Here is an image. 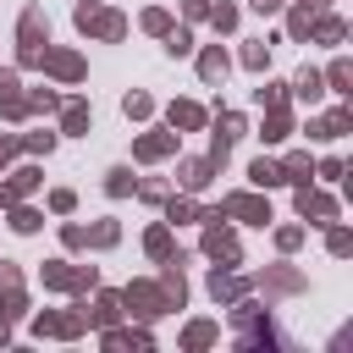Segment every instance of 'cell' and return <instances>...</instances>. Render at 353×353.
<instances>
[{"mask_svg": "<svg viewBox=\"0 0 353 353\" xmlns=\"http://www.w3.org/2000/svg\"><path fill=\"white\" fill-rule=\"evenodd\" d=\"M17 44H22V66H39V61H44L50 22H44V11H39V6H28V11H22V22H17Z\"/></svg>", "mask_w": 353, "mask_h": 353, "instance_id": "1", "label": "cell"}, {"mask_svg": "<svg viewBox=\"0 0 353 353\" xmlns=\"http://www.w3.org/2000/svg\"><path fill=\"white\" fill-rule=\"evenodd\" d=\"M77 28L83 33H99V39H121L127 33V22L116 11H99V6H77Z\"/></svg>", "mask_w": 353, "mask_h": 353, "instance_id": "2", "label": "cell"}, {"mask_svg": "<svg viewBox=\"0 0 353 353\" xmlns=\"http://www.w3.org/2000/svg\"><path fill=\"white\" fill-rule=\"evenodd\" d=\"M298 215L314 221V226H325V221H336V199H325L314 188H298Z\"/></svg>", "mask_w": 353, "mask_h": 353, "instance_id": "3", "label": "cell"}, {"mask_svg": "<svg viewBox=\"0 0 353 353\" xmlns=\"http://www.w3.org/2000/svg\"><path fill=\"white\" fill-rule=\"evenodd\" d=\"M221 210H226V215H237V221H254V226H265V221H270V204H265V199H254V193H232Z\"/></svg>", "mask_w": 353, "mask_h": 353, "instance_id": "4", "label": "cell"}, {"mask_svg": "<svg viewBox=\"0 0 353 353\" xmlns=\"http://www.w3.org/2000/svg\"><path fill=\"white\" fill-rule=\"evenodd\" d=\"M127 303H138V314H149V320L171 309V303H165V292H160V287H149V281H132V287H127Z\"/></svg>", "mask_w": 353, "mask_h": 353, "instance_id": "5", "label": "cell"}, {"mask_svg": "<svg viewBox=\"0 0 353 353\" xmlns=\"http://www.w3.org/2000/svg\"><path fill=\"white\" fill-rule=\"evenodd\" d=\"M39 66H50L61 83H77V77H83V61H77L72 50H44V61H39Z\"/></svg>", "mask_w": 353, "mask_h": 353, "instance_id": "6", "label": "cell"}, {"mask_svg": "<svg viewBox=\"0 0 353 353\" xmlns=\"http://www.w3.org/2000/svg\"><path fill=\"white\" fill-rule=\"evenodd\" d=\"M171 149H176V132H143V138L132 143V154H138V160H165Z\"/></svg>", "mask_w": 353, "mask_h": 353, "instance_id": "7", "label": "cell"}, {"mask_svg": "<svg viewBox=\"0 0 353 353\" xmlns=\"http://www.w3.org/2000/svg\"><path fill=\"white\" fill-rule=\"evenodd\" d=\"M210 176H215V160H182V165H176V182H182L188 193L210 188Z\"/></svg>", "mask_w": 353, "mask_h": 353, "instance_id": "8", "label": "cell"}, {"mask_svg": "<svg viewBox=\"0 0 353 353\" xmlns=\"http://www.w3.org/2000/svg\"><path fill=\"white\" fill-rule=\"evenodd\" d=\"M204 254H210V259H226V265H237V237H232L226 226H210V232H204Z\"/></svg>", "mask_w": 353, "mask_h": 353, "instance_id": "9", "label": "cell"}, {"mask_svg": "<svg viewBox=\"0 0 353 353\" xmlns=\"http://www.w3.org/2000/svg\"><path fill=\"white\" fill-rule=\"evenodd\" d=\"M39 188V165H22V171H11V182L0 188V204H17L22 193H33Z\"/></svg>", "mask_w": 353, "mask_h": 353, "instance_id": "10", "label": "cell"}, {"mask_svg": "<svg viewBox=\"0 0 353 353\" xmlns=\"http://www.w3.org/2000/svg\"><path fill=\"white\" fill-rule=\"evenodd\" d=\"M309 39H320V44H342V39H347V22H342V17H314V22H309Z\"/></svg>", "mask_w": 353, "mask_h": 353, "instance_id": "11", "label": "cell"}, {"mask_svg": "<svg viewBox=\"0 0 353 353\" xmlns=\"http://www.w3.org/2000/svg\"><path fill=\"white\" fill-rule=\"evenodd\" d=\"M226 66H232V61H226V50H221V44H210V50L199 55V77H204V83H221V77H226Z\"/></svg>", "mask_w": 353, "mask_h": 353, "instance_id": "12", "label": "cell"}, {"mask_svg": "<svg viewBox=\"0 0 353 353\" xmlns=\"http://www.w3.org/2000/svg\"><path fill=\"white\" fill-rule=\"evenodd\" d=\"M292 94H298V99H309V105H320V94H325V77H320V72H309V66H303V72H298V77H292Z\"/></svg>", "mask_w": 353, "mask_h": 353, "instance_id": "13", "label": "cell"}, {"mask_svg": "<svg viewBox=\"0 0 353 353\" xmlns=\"http://www.w3.org/2000/svg\"><path fill=\"white\" fill-rule=\"evenodd\" d=\"M165 116H171V127H188V132H193V127H204V110H199L193 99H176Z\"/></svg>", "mask_w": 353, "mask_h": 353, "instance_id": "14", "label": "cell"}, {"mask_svg": "<svg viewBox=\"0 0 353 353\" xmlns=\"http://www.w3.org/2000/svg\"><path fill=\"white\" fill-rule=\"evenodd\" d=\"M248 182H254V188H281L287 176H281L276 160H254V165H248Z\"/></svg>", "mask_w": 353, "mask_h": 353, "instance_id": "15", "label": "cell"}, {"mask_svg": "<svg viewBox=\"0 0 353 353\" xmlns=\"http://www.w3.org/2000/svg\"><path fill=\"white\" fill-rule=\"evenodd\" d=\"M105 193H110V199H127V193H138L132 171H127V165H110V171H105Z\"/></svg>", "mask_w": 353, "mask_h": 353, "instance_id": "16", "label": "cell"}, {"mask_svg": "<svg viewBox=\"0 0 353 353\" xmlns=\"http://www.w3.org/2000/svg\"><path fill=\"white\" fill-rule=\"evenodd\" d=\"M347 127H353V110H347V105H336L331 116H320V138H342Z\"/></svg>", "mask_w": 353, "mask_h": 353, "instance_id": "17", "label": "cell"}, {"mask_svg": "<svg viewBox=\"0 0 353 353\" xmlns=\"http://www.w3.org/2000/svg\"><path fill=\"white\" fill-rule=\"evenodd\" d=\"M243 66H248V72H265V66H270V39L248 44V50H243Z\"/></svg>", "mask_w": 353, "mask_h": 353, "instance_id": "18", "label": "cell"}, {"mask_svg": "<svg viewBox=\"0 0 353 353\" xmlns=\"http://www.w3.org/2000/svg\"><path fill=\"white\" fill-rule=\"evenodd\" d=\"M61 127H66V132H88V105H83V99H72V105H66V116H61Z\"/></svg>", "mask_w": 353, "mask_h": 353, "instance_id": "19", "label": "cell"}, {"mask_svg": "<svg viewBox=\"0 0 353 353\" xmlns=\"http://www.w3.org/2000/svg\"><path fill=\"white\" fill-rule=\"evenodd\" d=\"M287 132H292V121H287V116H281V110H270V121H265V127H259V138H265V143H281V138H287Z\"/></svg>", "mask_w": 353, "mask_h": 353, "instance_id": "20", "label": "cell"}, {"mask_svg": "<svg viewBox=\"0 0 353 353\" xmlns=\"http://www.w3.org/2000/svg\"><path fill=\"white\" fill-rule=\"evenodd\" d=\"M325 83H331V94H347V83H353V66H347V61H331Z\"/></svg>", "mask_w": 353, "mask_h": 353, "instance_id": "21", "label": "cell"}, {"mask_svg": "<svg viewBox=\"0 0 353 353\" xmlns=\"http://www.w3.org/2000/svg\"><path fill=\"white\" fill-rule=\"evenodd\" d=\"M281 176L287 182H309V154H287L281 160Z\"/></svg>", "mask_w": 353, "mask_h": 353, "instance_id": "22", "label": "cell"}, {"mask_svg": "<svg viewBox=\"0 0 353 353\" xmlns=\"http://www.w3.org/2000/svg\"><path fill=\"white\" fill-rule=\"evenodd\" d=\"M265 287H270V292H298L303 281H298V270H270V276H265Z\"/></svg>", "mask_w": 353, "mask_h": 353, "instance_id": "23", "label": "cell"}, {"mask_svg": "<svg viewBox=\"0 0 353 353\" xmlns=\"http://www.w3.org/2000/svg\"><path fill=\"white\" fill-rule=\"evenodd\" d=\"M143 33H160V39H165V33H171V17H165L160 6H149V11H143Z\"/></svg>", "mask_w": 353, "mask_h": 353, "instance_id": "24", "label": "cell"}, {"mask_svg": "<svg viewBox=\"0 0 353 353\" xmlns=\"http://www.w3.org/2000/svg\"><path fill=\"white\" fill-rule=\"evenodd\" d=\"M254 99H259L265 110H281V105H287V88H281V83H265V88H259Z\"/></svg>", "mask_w": 353, "mask_h": 353, "instance_id": "25", "label": "cell"}, {"mask_svg": "<svg viewBox=\"0 0 353 353\" xmlns=\"http://www.w3.org/2000/svg\"><path fill=\"white\" fill-rule=\"evenodd\" d=\"M121 110H127L132 121H143V116L154 110V99H149V94H127V99H121Z\"/></svg>", "mask_w": 353, "mask_h": 353, "instance_id": "26", "label": "cell"}, {"mask_svg": "<svg viewBox=\"0 0 353 353\" xmlns=\"http://www.w3.org/2000/svg\"><path fill=\"white\" fill-rule=\"evenodd\" d=\"M237 132H243V116H237V110H221V121H215V138H226V143H232Z\"/></svg>", "mask_w": 353, "mask_h": 353, "instance_id": "27", "label": "cell"}, {"mask_svg": "<svg viewBox=\"0 0 353 353\" xmlns=\"http://www.w3.org/2000/svg\"><path fill=\"white\" fill-rule=\"evenodd\" d=\"M210 292H215V298H237V292H243V281H232L226 270H215V276H210Z\"/></svg>", "mask_w": 353, "mask_h": 353, "instance_id": "28", "label": "cell"}, {"mask_svg": "<svg viewBox=\"0 0 353 353\" xmlns=\"http://www.w3.org/2000/svg\"><path fill=\"white\" fill-rule=\"evenodd\" d=\"M210 22H215L221 33H232V28H237V6H210Z\"/></svg>", "mask_w": 353, "mask_h": 353, "instance_id": "29", "label": "cell"}, {"mask_svg": "<svg viewBox=\"0 0 353 353\" xmlns=\"http://www.w3.org/2000/svg\"><path fill=\"white\" fill-rule=\"evenodd\" d=\"M165 50H171V55H188V50H193V33H188V28H171V33H165Z\"/></svg>", "mask_w": 353, "mask_h": 353, "instance_id": "30", "label": "cell"}, {"mask_svg": "<svg viewBox=\"0 0 353 353\" xmlns=\"http://www.w3.org/2000/svg\"><path fill=\"white\" fill-rule=\"evenodd\" d=\"M143 248H149V254H171V232H165V226H149Z\"/></svg>", "mask_w": 353, "mask_h": 353, "instance_id": "31", "label": "cell"}, {"mask_svg": "<svg viewBox=\"0 0 353 353\" xmlns=\"http://www.w3.org/2000/svg\"><path fill=\"white\" fill-rule=\"evenodd\" d=\"M188 347H204V342H215V325L210 320H199V325H188V336H182Z\"/></svg>", "mask_w": 353, "mask_h": 353, "instance_id": "32", "label": "cell"}, {"mask_svg": "<svg viewBox=\"0 0 353 353\" xmlns=\"http://www.w3.org/2000/svg\"><path fill=\"white\" fill-rule=\"evenodd\" d=\"M309 22H314V11H303V6H298V11L287 17V28H292V39H309Z\"/></svg>", "mask_w": 353, "mask_h": 353, "instance_id": "33", "label": "cell"}, {"mask_svg": "<svg viewBox=\"0 0 353 353\" xmlns=\"http://www.w3.org/2000/svg\"><path fill=\"white\" fill-rule=\"evenodd\" d=\"M165 210H171V221H199V210H193V199H171Z\"/></svg>", "mask_w": 353, "mask_h": 353, "instance_id": "34", "label": "cell"}, {"mask_svg": "<svg viewBox=\"0 0 353 353\" xmlns=\"http://www.w3.org/2000/svg\"><path fill=\"white\" fill-rule=\"evenodd\" d=\"M55 105H61V99H55L50 88H39V94H28V110H55Z\"/></svg>", "mask_w": 353, "mask_h": 353, "instance_id": "35", "label": "cell"}, {"mask_svg": "<svg viewBox=\"0 0 353 353\" xmlns=\"http://www.w3.org/2000/svg\"><path fill=\"white\" fill-rule=\"evenodd\" d=\"M28 149H33V154H50V149H55V132H28Z\"/></svg>", "mask_w": 353, "mask_h": 353, "instance_id": "36", "label": "cell"}, {"mask_svg": "<svg viewBox=\"0 0 353 353\" xmlns=\"http://www.w3.org/2000/svg\"><path fill=\"white\" fill-rule=\"evenodd\" d=\"M11 226H17V232H39V215H33V210H11Z\"/></svg>", "mask_w": 353, "mask_h": 353, "instance_id": "37", "label": "cell"}, {"mask_svg": "<svg viewBox=\"0 0 353 353\" xmlns=\"http://www.w3.org/2000/svg\"><path fill=\"white\" fill-rule=\"evenodd\" d=\"M110 320H116V298L105 292V298H99V309H94V325H110Z\"/></svg>", "mask_w": 353, "mask_h": 353, "instance_id": "38", "label": "cell"}, {"mask_svg": "<svg viewBox=\"0 0 353 353\" xmlns=\"http://www.w3.org/2000/svg\"><path fill=\"white\" fill-rule=\"evenodd\" d=\"M72 204H77V199H72V188H55V193H50V210H61V215H66Z\"/></svg>", "mask_w": 353, "mask_h": 353, "instance_id": "39", "label": "cell"}, {"mask_svg": "<svg viewBox=\"0 0 353 353\" xmlns=\"http://www.w3.org/2000/svg\"><path fill=\"white\" fill-rule=\"evenodd\" d=\"M94 243L110 248V243H116V221H99V226H94Z\"/></svg>", "mask_w": 353, "mask_h": 353, "instance_id": "40", "label": "cell"}, {"mask_svg": "<svg viewBox=\"0 0 353 353\" xmlns=\"http://www.w3.org/2000/svg\"><path fill=\"white\" fill-rule=\"evenodd\" d=\"M276 243H281V248H287V254H292V248H298V243H303V232H298V226H281V232H276Z\"/></svg>", "mask_w": 353, "mask_h": 353, "instance_id": "41", "label": "cell"}, {"mask_svg": "<svg viewBox=\"0 0 353 353\" xmlns=\"http://www.w3.org/2000/svg\"><path fill=\"white\" fill-rule=\"evenodd\" d=\"M182 17H188V22H199V17H210V0H182Z\"/></svg>", "mask_w": 353, "mask_h": 353, "instance_id": "42", "label": "cell"}, {"mask_svg": "<svg viewBox=\"0 0 353 353\" xmlns=\"http://www.w3.org/2000/svg\"><path fill=\"white\" fill-rule=\"evenodd\" d=\"M22 309H28V298H22L17 287H11V292H6V309H0V314H22Z\"/></svg>", "mask_w": 353, "mask_h": 353, "instance_id": "43", "label": "cell"}, {"mask_svg": "<svg viewBox=\"0 0 353 353\" xmlns=\"http://www.w3.org/2000/svg\"><path fill=\"white\" fill-rule=\"evenodd\" d=\"M347 248H353V237H347V232L336 226V232H331V254H347Z\"/></svg>", "mask_w": 353, "mask_h": 353, "instance_id": "44", "label": "cell"}, {"mask_svg": "<svg viewBox=\"0 0 353 353\" xmlns=\"http://www.w3.org/2000/svg\"><path fill=\"white\" fill-rule=\"evenodd\" d=\"M254 11H259V17H270V11H281V0H254Z\"/></svg>", "mask_w": 353, "mask_h": 353, "instance_id": "45", "label": "cell"}, {"mask_svg": "<svg viewBox=\"0 0 353 353\" xmlns=\"http://www.w3.org/2000/svg\"><path fill=\"white\" fill-rule=\"evenodd\" d=\"M0 287H17V270L11 265H0Z\"/></svg>", "mask_w": 353, "mask_h": 353, "instance_id": "46", "label": "cell"}, {"mask_svg": "<svg viewBox=\"0 0 353 353\" xmlns=\"http://www.w3.org/2000/svg\"><path fill=\"white\" fill-rule=\"evenodd\" d=\"M298 6H303V11H325L331 0H298Z\"/></svg>", "mask_w": 353, "mask_h": 353, "instance_id": "47", "label": "cell"}, {"mask_svg": "<svg viewBox=\"0 0 353 353\" xmlns=\"http://www.w3.org/2000/svg\"><path fill=\"white\" fill-rule=\"evenodd\" d=\"M6 154H11V138H0V165H6Z\"/></svg>", "mask_w": 353, "mask_h": 353, "instance_id": "48", "label": "cell"}, {"mask_svg": "<svg viewBox=\"0 0 353 353\" xmlns=\"http://www.w3.org/2000/svg\"><path fill=\"white\" fill-rule=\"evenodd\" d=\"M0 342H6V320H0Z\"/></svg>", "mask_w": 353, "mask_h": 353, "instance_id": "49", "label": "cell"}, {"mask_svg": "<svg viewBox=\"0 0 353 353\" xmlns=\"http://www.w3.org/2000/svg\"><path fill=\"white\" fill-rule=\"evenodd\" d=\"M83 6H99V0H83Z\"/></svg>", "mask_w": 353, "mask_h": 353, "instance_id": "50", "label": "cell"}]
</instances>
